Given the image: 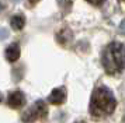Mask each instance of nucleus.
<instances>
[{"label":"nucleus","mask_w":125,"mask_h":123,"mask_svg":"<svg viewBox=\"0 0 125 123\" xmlns=\"http://www.w3.org/2000/svg\"><path fill=\"white\" fill-rule=\"evenodd\" d=\"M119 32L122 34V35H125V18L121 21V24H119Z\"/></svg>","instance_id":"10"},{"label":"nucleus","mask_w":125,"mask_h":123,"mask_svg":"<svg viewBox=\"0 0 125 123\" xmlns=\"http://www.w3.org/2000/svg\"><path fill=\"white\" fill-rule=\"evenodd\" d=\"M24 102H25V95L20 89H14L13 92H10L9 98H7V104L13 109H20L24 105Z\"/></svg>","instance_id":"4"},{"label":"nucleus","mask_w":125,"mask_h":123,"mask_svg":"<svg viewBox=\"0 0 125 123\" xmlns=\"http://www.w3.org/2000/svg\"><path fill=\"white\" fill-rule=\"evenodd\" d=\"M3 101V95H1V92H0V102Z\"/></svg>","instance_id":"12"},{"label":"nucleus","mask_w":125,"mask_h":123,"mask_svg":"<svg viewBox=\"0 0 125 123\" xmlns=\"http://www.w3.org/2000/svg\"><path fill=\"white\" fill-rule=\"evenodd\" d=\"M72 1L73 0H58V4L61 6L63 10H68L69 7L72 6Z\"/></svg>","instance_id":"8"},{"label":"nucleus","mask_w":125,"mask_h":123,"mask_svg":"<svg viewBox=\"0 0 125 123\" xmlns=\"http://www.w3.org/2000/svg\"><path fill=\"white\" fill-rule=\"evenodd\" d=\"M48 101L53 104V105H61L66 101V88L65 87H59V88H55L52 91L49 97H48Z\"/></svg>","instance_id":"5"},{"label":"nucleus","mask_w":125,"mask_h":123,"mask_svg":"<svg viewBox=\"0 0 125 123\" xmlns=\"http://www.w3.org/2000/svg\"><path fill=\"white\" fill-rule=\"evenodd\" d=\"M101 64L108 74H118L125 69V46L121 42L108 44L101 53Z\"/></svg>","instance_id":"2"},{"label":"nucleus","mask_w":125,"mask_h":123,"mask_svg":"<svg viewBox=\"0 0 125 123\" xmlns=\"http://www.w3.org/2000/svg\"><path fill=\"white\" fill-rule=\"evenodd\" d=\"M10 22H11L13 29H17V31H20V29H23V28H24L25 18H24L21 14H17V16H14L11 20H10Z\"/></svg>","instance_id":"7"},{"label":"nucleus","mask_w":125,"mask_h":123,"mask_svg":"<svg viewBox=\"0 0 125 123\" xmlns=\"http://www.w3.org/2000/svg\"><path fill=\"white\" fill-rule=\"evenodd\" d=\"M76 123H86V122H76Z\"/></svg>","instance_id":"13"},{"label":"nucleus","mask_w":125,"mask_h":123,"mask_svg":"<svg viewBox=\"0 0 125 123\" xmlns=\"http://www.w3.org/2000/svg\"><path fill=\"white\" fill-rule=\"evenodd\" d=\"M20 53H21L20 46L17 44H13V45H9L7 46L6 52H4V56H6V59L9 62H16L20 57Z\"/></svg>","instance_id":"6"},{"label":"nucleus","mask_w":125,"mask_h":123,"mask_svg":"<svg viewBox=\"0 0 125 123\" xmlns=\"http://www.w3.org/2000/svg\"><path fill=\"white\" fill-rule=\"evenodd\" d=\"M28 1H30V4H31V6H34L35 3H38L40 0H28Z\"/></svg>","instance_id":"11"},{"label":"nucleus","mask_w":125,"mask_h":123,"mask_svg":"<svg viewBox=\"0 0 125 123\" xmlns=\"http://www.w3.org/2000/svg\"><path fill=\"white\" fill-rule=\"evenodd\" d=\"M48 115V108L44 101H37L34 105L31 106V109L23 116V120L25 122H34L37 119H44Z\"/></svg>","instance_id":"3"},{"label":"nucleus","mask_w":125,"mask_h":123,"mask_svg":"<svg viewBox=\"0 0 125 123\" xmlns=\"http://www.w3.org/2000/svg\"><path fill=\"white\" fill-rule=\"evenodd\" d=\"M117 108V99L111 89L107 87H97L90 98V113L94 117H104L111 115Z\"/></svg>","instance_id":"1"},{"label":"nucleus","mask_w":125,"mask_h":123,"mask_svg":"<svg viewBox=\"0 0 125 123\" xmlns=\"http://www.w3.org/2000/svg\"><path fill=\"white\" fill-rule=\"evenodd\" d=\"M124 122H125V116H124Z\"/></svg>","instance_id":"14"},{"label":"nucleus","mask_w":125,"mask_h":123,"mask_svg":"<svg viewBox=\"0 0 125 123\" xmlns=\"http://www.w3.org/2000/svg\"><path fill=\"white\" fill-rule=\"evenodd\" d=\"M86 1H89V3L93 4V6H101L105 0H86Z\"/></svg>","instance_id":"9"}]
</instances>
